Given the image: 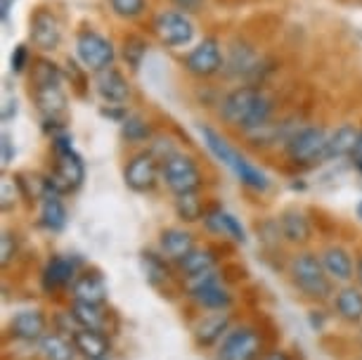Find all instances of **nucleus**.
I'll return each instance as SVG.
<instances>
[{
  "instance_id": "9d476101",
  "label": "nucleus",
  "mask_w": 362,
  "mask_h": 360,
  "mask_svg": "<svg viewBox=\"0 0 362 360\" xmlns=\"http://www.w3.org/2000/svg\"><path fill=\"white\" fill-rule=\"evenodd\" d=\"M57 154V161H54V168L52 173L47 175V187L57 194H64V192H76V190L83 185L86 180V164L83 159L78 157L76 152L66 149V152H54Z\"/></svg>"
},
{
  "instance_id": "a19ab883",
  "label": "nucleus",
  "mask_w": 362,
  "mask_h": 360,
  "mask_svg": "<svg viewBox=\"0 0 362 360\" xmlns=\"http://www.w3.org/2000/svg\"><path fill=\"white\" fill-rule=\"evenodd\" d=\"M15 159V149H12V140L8 133H3V166H8Z\"/></svg>"
},
{
  "instance_id": "423d86ee",
  "label": "nucleus",
  "mask_w": 362,
  "mask_h": 360,
  "mask_svg": "<svg viewBox=\"0 0 362 360\" xmlns=\"http://www.w3.org/2000/svg\"><path fill=\"white\" fill-rule=\"evenodd\" d=\"M161 180L166 182V187L177 194H187V192H199V187L204 185V175L199 164L189 157V154L175 152L173 157H168L161 164Z\"/></svg>"
},
{
  "instance_id": "a211bd4d",
  "label": "nucleus",
  "mask_w": 362,
  "mask_h": 360,
  "mask_svg": "<svg viewBox=\"0 0 362 360\" xmlns=\"http://www.w3.org/2000/svg\"><path fill=\"white\" fill-rule=\"evenodd\" d=\"M230 323H232V315L228 310H211L209 315H204L202 320L194 325L197 346L206 349V346H214L216 342H223V337L232 330Z\"/></svg>"
},
{
  "instance_id": "f03ea898",
  "label": "nucleus",
  "mask_w": 362,
  "mask_h": 360,
  "mask_svg": "<svg viewBox=\"0 0 362 360\" xmlns=\"http://www.w3.org/2000/svg\"><path fill=\"white\" fill-rule=\"evenodd\" d=\"M291 284L300 291V296L310 301H327L334 294V280L327 275L322 256L313 251H298L289 261Z\"/></svg>"
},
{
  "instance_id": "6ab92c4d",
  "label": "nucleus",
  "mask_w": 362,
  "mask_h": 360,
  "mask_svg": "<svg viewBox=\"0 0 362 360\" xmlns=\"http://www.w3.org/2000/svg\"><path fill=\"white\" fill-rule=\"evenodd\" d=\"M192 249H197L194 235L185 228H166L159 235V254H163L170 263H180Z\"/></svg>"
},
{
  "instance_id": "2f4dec72",
  "label": "nucleus",
  "mask_w": 362,
  "mask_h": 360,
  "mask_svg": "<svg viewBox=\"0 0 362 360\" xmlns=\"http://www.w3.org/2000/svg\"><path fill=\"white\" fill-rule=\"evenodd\" d=\"M69 318L78 325V327L100 330V332L107 330V313H105V308H102V306H98V303L74 301L69 306Z\"/></svg>"
},
{
  "instance_id": "ea45409f",
  "label": "nucleus",
  "mask_w": 362,
  "mask_h": 360,
  "mask_svg": "<svg viewBox=\"0 0 362 360\" xmlns=\"http://www.w3.org/2000/svg\"><path fill=\"white\" fill-rule=\"evenodd\" d=\"M26 62H29V47L22 43L15 47V52H12V71L22 74L26 69Z\"/></svg>"
},
{
  "instance_id": "7c9ffc66",
  "label": "nucleus",
  "mask_w": 362,
  "mask_h": 360,
  "mask_svg": "<svg viewBox=\"0 0 362 360\" xmlns=\"http://www.w3.org/2000/svg\"><path fill=\"white\" fill-rule=\"evenodd\" d=\"M38 351L43 360H74L76 358V346L62 332L52 330L38 342Z\"/></svg>"
},
{
  "instance_id": "c85d7f7f",
  "label": "nucleus",
  "mask_w": 362,
  "mask_h": 360,
  "mask_svg": "<svg viewBox=\"0 0 362 360\" xmlns=\"http://www.w3.org/2000/svg\"><path fill=\"white\" fill-rule=\"evenodd\" d=\"M40 226L47 228L50 233H62L66 226V207L52 190H47L40 197Z\"/></svg>"
},
{
  "instance_id": "f8f14e48",
  "label": "nucleus",
  "mask_w": 362,
  "mask_h": 360,
  "mask_svg": "<svg viewBox=\"0 0 362 360\" xmlns=\"http://www.w3.org/2000/svg\"><path fill=\"white\" fill-rule=\"evenodd\" d=\"M154 33L166 47H182L189 45L194 38V24L187 17V12L166 10L154 19Z\"/></svg>"
},
{
  "instance_id": "c756f323",
  "label": "nucleus",
  "mask_w": 362,
  "mask_h": 360,
  "mask_svg": "<svg viewBox=\"0 0 362 360\" xmlns=\"http://www.w3.org/2000/svg\"><path fill=\"white\" fill-rule=\"evenodd\" d=\"M204 221H206V226L211 233H218V235H225V237H230V240H235V242H247V233H244V228H242V223H239L235 216L228 214V211H223V209H209L206 216H204Z\"/></svg>"
},
{
  "instance_id": "9b49d317",
  "label": "nucleus",
  "mask_w": 362,
  "mask_h": 360,
  "mask_svg": "<svg viewBox=\"0 0 362 360\" xmlns=\"http://www.w3.org/2000/svg\"><path fill=\"white\" fill-rule=\"evenodd\" d=\"M182 64L185 69L197 79H211L216 76L218 71H223L225 66V57L221 50V40L209 36L204 38L199 45H194L192 50L182 57Z\"/></svg>"
},
{
  "instance_id": "1a4fd4ad",
  "label": "nucleus",
  "mask_w": 362,
  "mask_h": 360,
  "mask_svg": "<svg viewBox=\"0 0 362 360\" xmlns=\"http://www.w3.org/2000/svg\"><path fill=\"white\" fill-rule=\"evenodd\" d=\"M161 178V161L156 159L152 149H142L133 154L124 168V182L133 192H152Z\"/></svg>"
},
{
  "instance_id": "c9c22d12",
  "label": "nucleus",
  "mask_w": 362,
  "mask_h": 360,
  "mask_svg": "<svg viewBox=\"0 0 362 360\" xmlns=\"http://www.w3.org/2000/svg\"><path fill=\"white\" fill-rule=\"evenodd\" d=\"M121 131H124V138L128 142H147L152 138V128L142 117H126L121 121Z\"/></svg>"
},
{
  "instance_id": "cd10ccee",
  "label": "nucleus",
  "mask_w": 362,
  "mask_h": 360,
  "mask_svg": "<svg viewBox=\"0 0 362 360\" xmlns=\"http://www.w3.org/2000/svg\"><path fill=\"white\" fill-rule=\"evenodd\" d=\"M360 138V128L353 124H341L337 131L329 133V142H327V159H344L353 157L355 145Z\"/></svg>"
},
{
  "instance_id": "473e14b6",
  "label": "nucleus",
  "mask_w": 362,
  "mask_h": 360,
  "mask_svg": "<svg viewBox=\"0 0 362 360\" xmlns=\"http://www.w3.org/2000/svg\"><path fill=\"white\" fill-rule=\"evenodd\" d=\"M175 214L180 221L185 223H197L206 216V209H204V202L199 199L197 192H187V194H177L175 197Z\"/></svg>"
},
{
  "instance_id": "37998d69",
  "label": "nucleus",
  "mask_w": 362,
  "mask_h": 360,
  "mask_svg": "<svg viewBox=\"0 0 362 360\" xmlns=\"http://www.w3.org/2000/svg\"><path fill=\"white\" fill-rule=\"evenodd\" d=\"M261 360H291V356L282 349H272V351H265Z\"/></svg>"
},
{
  "instance_id": "f3484780",
  "label": "nucleus",
  "mask_w": 362,
  "mask_h": 360,
  "mask_svg": "<svg viewBox=\"0 0 362 360\" xmlns=\"http://www.w3.org/2000/svg\"><path fill=\"white\" fill-rule=\"evenodd\" d=\"M76 277H78L76 261L69 259V256H52V259L45 263L40 280H43L45 291H59V289L71 287Z\"/></svg>"
},
{
  "instance_id": "58836bf2",
  "label": "nucleus",
  "mask_w": 362,
  "mask_h": 360,
  "mask_svg": "<svg viewBox=\"0 0 362 360\" xmlns=\"http://www.w3.org/2000/svg\"><path fill=\"white\" fill-rule=\"evenodd\" d=\"M17 185L19 182L8 178V175L3 178V194H0L3 197V211H10L12 204H17Z\"/></svg>"
},
{
  "instance_id": "393cba45",
  "label": "nucleus",
  "mask_w": 362,
  "mask_h": 360,
  "mask_svg": "<svg viewBox=\"0 0 362 360\" xmlns=\"http://www.w3.org/2000/svg\"><path fill=\"white\" fill-rule=\"evenodd\" d=\"M258 55L256 50L247 43H235L230 47L228 59H225L223 71L228 76H249V74L258 71Z\"/></svg>"
},
{
  "instance_id": "a18cd8bd",
  "label": "nucleus",
  "mask_w": 362,
  "mask_h": 360,
  "mask_svg": "<svg viewBox=\"0 0 362 360\" xmlns=\"http://www.w3.org/2000/svg\"><path fill=\"white\" fill-rule=\"evenodd\" d=\"M355 280H358L360 289H362V254L358 256V261H355Z\"/></svg>"
},
{
  "instance_id": "20e7f679",
  "label": "nucleus",
  "mask_w": 362,
  "mask_h": 360,
  "mask_svg": "<svg viewBox=\"0 0 362 360\" xmlns=\"http://www.w3.org/2000/svg\"><path fill=\"white\" fill-rule=\"evenodd\" d=\"M329 133L322 126H298L284 142V154L296 166H315L327 161Z\"/></svg>"
},
{
  "instance_id": "4c0bfd02",
  "label": "nucleus",
  "mask_w": 362,
  "mask_h": 360,
  "mask_svg": "<svg viewBox=\"0 0 362 360\" xmlns=\"http://www.w3.org/2000/svg\"><path fill=\"white\" fill-rule=\"evenodd\" d=\"M15 256H17V237L5 230L3 242H0V263H3V266H10V261L15 259Z\"/></svg>"
},
{
  "instance_id": "49530a36",
  "label": "nucleus",
  "mask_w": 362,
  "mask_h": 360,
  "mask_svg": "<svg viewBox=\"0 0 362 360\" xmlns=\"http://www.w3.org/2000/svg\"><path fill=\"white\" fill-rule=\"evenodd\" d=\"M10 5H12V0H3V22H8V15H10Z\"/></svg>"
},
{
  "instance_id": "412c9836",
  "label": "nucleus",
  "mask_w": 362,
  "mask_h": 360,
  "mask_svg": "<svg viewBox=\"0 0 362 360\" xmlns=\"http://www.w3.org/2000/svg\"><path fill=\"white\" fill-rule=\"evenodd\" d=\"M320 256H322L327 275H329L334 282L348 284L355 277V261L348 249L339 247V244H332V247H327Z\"/></svg>"
},
{
  "instance_id": "0eeeda50",
  "label": "nucleus",
  "mask_w": 362,
  "mask_h": 360,
  "mask_svg": "<svg viewBox=\"0 0 362 360\" xmlns=\"http://www.w3.org/2000/svg\"><path fill=\"white\" fill-rule=\"evenodd\" d=\"M263 335L251 325L232 327L218 346V360H261Z\"/></svg>"
},
{
  "instance_id": "c03bdc74",
  "label": "nucleus",
  "mask_w": 362,
  "mask_h": 360,
  "mask_svg": "<svg viewBox=\"0 0 362 360\" xmlns=\"http://www.w3.org/2000/svg\"><path fill=\"white\" fill-rule=\"evenodd\" d=\"M353 164L362 171V128H360V138H358V145H355V152H353Z\"/></svg>"
},
{
  "instance_id": "39448f33",
  "label": "nucleus",
  "mask_w": 362,
  "mask_h": 360,
  "mask_svg": "<svg viewBox=\"0 0 362 360\" xmlns=\"http://www.w3.org/2000/svg\"><path fill=\"white\" fill-rule=\"evenodd\" d=\"M182 287H185L187 296L204 310H228L232 303V291L223 282V275L218 273V268L187 277V280H182Z\"/></svg>"
},
{
  "instance_id": "5701e85b",
  "label": "nucleus",
  "mask_w": 362,
  "mask_h": 360,
  "mask_svg": "<svg viewBox=\"0 0 362 360\" xmlns=\"http://www.w3.org/2000/svg\"><path fill=\"white\" fill-rule=\"evenodd\" d=\"M168 263L170 261L163 254H156V251H142V273H145V280L152 284L154 289L170 291V287H173L175 275Z\"/></svg>"
},
{
  "instance_id": "79ce46f5",
  "label": "nucleus",
  "mask_w": 362,
  "mask_h": 360,
  "mask_svg": "<svg viewBox=\"0 0 362 360\" xmlns=\"http://www.w3.org/2000/svg\"><path fill=\"white\" fill-rule=\"evenodd\" d=\"M170 3H175L182 12H197L202 10L204 0H170Z\"/></svg>"
},
{
  "instance_id": "f704fd0d",
  "label": "nucleus",
  "mask_w": 362,
  "mask_h": 360,
  "mask_svg": "<svg viewBox=\"0 0 362 360\" xmlns=\"http://www.w3.org/2000/svg\"><path fill=\"white\" fill-rule=\"evenodd\" d=\"M31 83H33V88H40V86H62V71L57 69V64H54V62L38 59L36 66H33V74H31Z\"/></svg>"
},
{
  "instance_id": "a878e982",
  "label": "nucleus",
  "mask_w": 362,
  "mask_h": 360,
  "mask_svg": "<svg viewBox=\"0 0 362 360\" xmlns=\"http://www.w3.org/2000/svg\"><path fill=\"white\" fill-rule=\"evenodd\" d=\"M33 100H36L38 112L43 114L45 121H52V124H57V117L64 114V110H66V98H64L62 86L33 88Z\"/></svg>"
},
{
  "instance_id": "2eb2a0df",
  "label": "nucleus",
  "mask_w": 362,
  "mask_h": 360,
  "mask_svg": "<svg viewBox=\"0 0 362 360\" xmlns=\"http://www.w3.org/2000/svg\"><path fill=\"white\" fill-rule=\"evenodd\" d=\"M10 332L19 342H40L47 335V318L38 308H24L12 315Z\"/></svg>"
},
{
  "instance_id": "f257e3e1",
  "label": "nucleus",
  "mask_w": 362,
  "mask_h": 360,
  "mask_svg": "<svg viewBox=\"0 0 362 360\" xmlns=\"http://www.w3.org/2000/svg\"><path fill=\"white\" fill-rule=\"evenodd\" d=\"M272 112L275 105L256 86H239L230 91L221 102V119L232 128H239L242 133H256L272 124Z\"/></svg>"
},
{
  "instance_id": "ddd939ff",
  "label": "nucleus",
  "mask_w": 362,
  "mask_h": 360,
  "mask_svg": "<svg viewBox=\"0 0 362 360\" xmlns=\"http://www.w3.org/2000/svg\"><path fill=\"white\" fill-rule=\"evenodd\" d=\"M29 38L33 47L43 52H54L62 43V24L47 8H40L31 15L29 22Z\"/></svg>"
},
{
  "instance_id": "72a5a7b5",
  "label": "nucleus",
  "mask_w": 362,
  "mask_h": 360,
  "mask_svg": "<svg viewBox=\"0 0 362 360\" xmlns=\"http://www.w3.org/2000/svg\"><path fill=\"white\" fill-rule=\"evenodd\" d=\"M121 55H124L126 64L131 66L133 71H138L147 57V40L142 36H126L124 47H121Z\"/></svg>"
},
{
  "instance_id": "4be33fe9",
  "label": "nucleus",
  "mask_w": 362,
  "mask_h": 360,
  "mask_svg": "<svg viewBox=\"0 0 362 360\" xmlns=\"http://www.w3.org/2000/svg\"><path fill=\"white\" fill-rule=\"evenodd\" d=\"M277 230H279V235L284 237V242L296 244V247L308 244L313 237L310 219L303 211H298V209H286V211L279 216Z\"/></svg>"
},
{
  "instance_id": "bb28decb",
  "label": "nucleus",
  "mask_w": 362,
  "mask_h": 360,
  "mask_svg": "<svg viewBox=\"0 0 362 360\" xmlns=\"http://www.w3.org/2000/svg\"><path fill=\"white\" fill-rule=\"evenodd\" d=\"M175 266H177V275L182 280H187V277L209 273V270L218 268V254L211 247H197L180 263H175Z\"/></svg>"
},
{
  "instance_id": "6e6552de",
  "label": "nucleus",
  "mask_w": 362,
  "mask_h": 360,
  "mask_svg": "<svg viewBox=\"0 0 362 360\" xmlns=\"http://www.w3.org/2000/svg\"><path fill=\"white\" fill-rule=\"evenodd\" d=\"M76 55L83 64V69L98 74L107 66H114L116 50L112 40L105 38L95 29H81L76 36Z\"/></svg>"
},
{
  "instance_id": "de8ad7c7",
  "label": "nucleus",
  "mask_w": 362,
  "mask_h": 360,
  "mask_svg": "<svg viewBox=\"0 0 362 360\" xmlns=\"http://www.w3.org/2000/svg\"><path fill=\"white\" fill-rule=\"evenodd\" d=\"M358 214H360V219H362V202H360V207H358Z\"/></svg>"
},
{
  "instance_id": "dca6fc26",
  "label": "nucleus",
  "mask_w": 362,
  "mask_h": 360,
  "mask_svg": "<svg viewBox=\"0 0 362 360\" xmlns=\"http://www.w3.org/2000/svg\"><path fill=\"white\" fill-rule=\"evenodd\" d=\"M69 291H71L74 301L102 306V303L107 301L109 287H107L105 275H102L100 270H83V273H78V277L74 280Z\"/></svg>"
},
{
  "instance_id": "7ed1b4c3",
  "label": "nucleus",
  "mask_w": 362,
  "mask_h": 360,
  "mask_svg": "<svg viewBox=\"0 0 362 360\" xmlns=\"http://www.w3.org/2000/svg\"><path fill=\"white\" fill-rule=\"evenodd\" d=\"M199 133H202L204 142H206V147L211 149V154H214L218 161H223V164L237 175L242 185L256 190V192H265V190L270 187L268 175H265L261 168H256L251 161L244 159L237 149H232L230 142L225 140L221 133L214 131V128H209V126H199Z\"/></svg>"
},
{
  "instance_id": "e433bc0d",
  "label": "nucleus",
  "mask_w": 362,
  "mask_h": 360,
  "mask_svg": "<svg viewBox=\"0 0 362 360\" xmlns=\"http://www.w3.org/2000/svg\"><path fill=\"white\" fill-rule=\"evenodd\" d=\"M112 12L121 19H135L147 10V0H109Z\"/></svg>"
},
{
  "instance_id": "4468645a",
  "label": "nucleus",
  "mask_w": 362,
  "mask_h": 360,
  "mask_svg": "<svg viewBox=\"0 0 362 360\" xmlns=\"http://www.w3.org/2000/svg\"><path fill=\"white\" fill-rule=\"evenodd\" d=\"M95 93L100 95L107 105L124 107L131 100V83L124 76V71H119L116 66H107L95 74Z\"/></svg>"
},
{
  "instance_id": "aec40b11",
  "label": "nucleus",
  "mask_w": 362,
  "mask_h": 360,
  "mask_svg": "<svg viewBox=\"0 0 362 360\" xmlns=\"http://www.w3.org/2000/svg\"><path fill=\"white\" fill-rule=\"evenodd\" d=\"M71 342L76 346L78 356L86 360H105L109 356V351H112V342L100 330L78 327L76 332H71Z\"/></svg>"
},
{
  "instance_id": "b1692460",
  "label": "nucleus",
  "mask_w": 362,
  "mask_h": 360,
  "mask_svg": "<svg viewBox=\"0 0 362 360\" xmlns=\"http://www.w3.org/2000/svg\"><path fill=\"white\" fill-rule=\"evenodd\" d=\"M334 310L344 323H362V289L353 287V284H344L334 294Z\"/></svg>"
}]
</instances>
